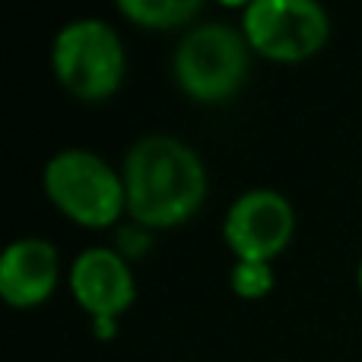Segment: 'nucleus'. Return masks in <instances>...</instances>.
<instances>
[{"mask_svg":"<svg viewBox=\"0 0 362 362\" xmlns=\"http://www.w3.org/2000/svg\"><path fill=\"white\" fill-rule=\"evenodd\" d=\"M118 13L140 29L169 32L181 25L191 29V23L204 13V4L200 0H121Z\"/></svg>","mask_w":362,"mask_h":362,"instance_id":"9","label":"nucleus"},{"mask_svg":"<svg viewBox=\"0 0 362 362\" xmlns=\"http://www.w3.org/2000/svg\"><path fill=\"white\" fill-rule=\"evenodd\" d=\"M276 283V274H274V264L267 261H232L229 267V286L238 299H264L270 296Z\"/></svg>","mask_w":362,"mask_h":362,"instance_id":"10","label":"nucleus"},{"mask_svg":"<svg viewBox=\"0 0 362 362\" xmlns=\"http://www.w3.org/2000/svg\"><path fill=\"white\" fill-rule=\"evenodd\" d=\"M296 232V210L286 194L274 187H251L232 200L223 219V238L235 261L274 264L289 248Z\"/></svg>","mask_w":362,"mask_h":362,"instance_id":"6","label":"nucleus"},{"mask_svg":"<svg viewBox=\"0 0 362 362\" xmlns=\"http://www.w3.org/2000/svg\"><path fill=\"white\" fill-rule=\"evenodd\" d=\"M127 216L140 229H175L206 200V165L191 144L169 134L140 137L121 165Z\"/></svg>","mask_w":362,"mask_h":362,"instance_id":"1","label":"nucleus"},{"mask_svg":"<svg viewBox=\"0 0 362 362\" xmlns=\"http://www.w3.org/2000/svg\"><path fill=\"white\" fill-rule=\"evenodd\" d=\"M124 42L99 16L70 19L51 42V70L57 83L80 102H105L124 83Z\"/></svg>","mask_w":362,"mask_h":362,"instance_id":"3","label":"nucleus"},{"mask_svg":"<svg viewBox=\"0 0 362 362\" xmlns=\"http://www.w3.org/2000/svg\"><path fill=\"white\" fill-rule=\"evenodd\" d=\"M61 261L48 238L23 235L0 255V299L10 308H35L57 289Z\"/></svg>","mask_w":362,"mask_h":362,"instance_id":"8","label":"nucleus"},{"mask_svg":"<svg viewBox=\"0 0 362 362\" xmlns=\"http://www.w3.org/2000/svg\"><path fill=\"white\" fill-rule=\"evenodd\" d=\"M356 286H359V293H362V261H359V267H356Z\"/></svg>","mask_w":362,"mask_h":362,"instance_id":"11","label":"nucleus"},{"mask_svg":"<svg viewBox=\"0 0 362 362\" xmlns=\"http://www.w3.org/2000/svg\"><path fill=\"white\" fill-rule=\"evenodd\" d=\"M70 293L76 305L95 321H118L137 299L131 261L115 248H86L70 267Z\"/></svg>","mask_w":362,"mask_h":362,"instance_id":"7","label":"nucleus"},{"mask_svg":"<svg viewBox=\"0 0 362 362\" xmlns=\"http://www.w3.org/2000/svg\"><path fill=\"white\" fill-rule=\"evenodd\" d=\"M251 64V45L242 29L229 23H197L181 35L172 54V76L194 102L219 105L242 89Z\"/></svg>","mask_w":362,"mask_h":362,"instance_id":"2","label":"nucleus"},{"mask_svg":"<svg viewBox=\"0 0 362 362\" xmlns=\"http://www.w3.org/2000/svg\"><path fill=\"white\" fill-rule=\"evenodd\" d=\"M45 197L67 219L89 229H105L127 213V191L121 172H115L99 153L67 146L54 153L42 169Z\"/></svg>","mask_w":362,"mask_h":362,"instance_id":"4","label":"nucleus"},{"mask_svg":"<svg viewBox=\"0 0 362 362\" xmlns=\"http://www.w3.org/2000/svg\"><path fill=\"white\" fill-rule=\"evenodd\" d=\"M238 29L255 54L276 64H299L327 45L331 16L315 0H251Z\"/></svg>","mask_w":362,"mask_h":362,"instance_id":"5","label":"nucleus"}]
</instances>
